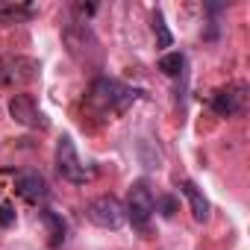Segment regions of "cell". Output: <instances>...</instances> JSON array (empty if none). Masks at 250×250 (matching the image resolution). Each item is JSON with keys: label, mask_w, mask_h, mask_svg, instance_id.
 Here are the masks:
<instances>
[{"label": "cell", "mask_w": 250, "mask_h": 250, "mask_svg": "<svg viewBox=\"0 0 250 250\" xmlns=\"http://www.w3.org/2000/svg\"><path fill=\"white\" fill-rule=\"evenodd\" d=\"M56 171L62 180L74 183V186H85L88 180H94V168H85L77 156V147L71 142V136H62L56 145Z\"/></svg>", "instance_id": "cell-1"}, {"label": "cell", "mask_w": 250, "mask_h": 250, "mask_svg": "<svg viewBox=\"0 0 250 250\" xmlns=\"http://www.w3.org/2000/svg\"><path fill=\"white\" fill-rule=\"evenodd\" d=\"M39 77V62L30 56H0V85L15 88Z\"/></svg>", "instance_id": "cell-2"}, {"label": "cell", "mask_w": 250, "mask_h": 250, "mask_svg": "<svg viewBox=\"0 0 250 250\" xmlns=\"http://www.w3.org/2000/svg\"><path fill=\"white\" fill-rule=\"evenodd\" d=\"M85 215L94 227H103V229H118L127 221V212H124L121 200L112 197V194H103V197H94L88 206H85Z\"/></svg>", "instance_id": "cell-3"}, {"label": "cell", "mask_w": 250, "mask_h": 250, "mask_svg": "<svg viewBox=\"0 0 250 250\" xmlns=\"http://www.w3.org/2000/svg\"><path fill=\"white\" fill-rule=\"evenodd\" d=\"M153 209H156V197L150 191V186L145 180H136L133 188H130V197H127V218L136 224V227H147V221L153 218Z\"/></svg>", "instance_id": "cell-4"}, {"label": "cell", "mask_w": 250, "mask_h": 250, "mask_svg": "<svg viewBox=\"0 0 250 250\" xmlns=\"http://www.w3.org/2000/svg\"><path fill=\"white\" fill-rule=\"evenodd\" d=\"M136 94H139V91L121 85V83H115V80H106V77L94 80V85H91V100L100 103V106H115V109H124L127 103H133Z\"/></svg>", "instance_id": "cell-5"}, {"label": "cell", "mask_w": 250, "mask_h": 250, "mask_svg": "<svg viewBox=\"0 0 250 250\" xmlns=\"http://www.w3.org/2000/svg\"><path fill=\"white\" fill-rule=\"evenodd\" d=\"M62 39H65L68 53L77 56V59H88V50L97 53V39H94V33L85 24H68L65 33H62Z\"/></svg>", "instance_id": "cell-6"}, {"label": "cell", "mask_w": 250, "mask_h": 250, "mask_svg": "<svg viewBox=\"0 0 250 250\" xmlns=\"http://www.w3.org/2000/svg\"><path fill=\"white\" fill-rule=\"evenodd\" d=\"M9 115H12V121L24 124V127H47L44 115L39 112V106L30 94H15L9 100Z\"/></svg>", "instance_id": "cell-7"}, {"label": "cell", "mask_w": 250, "mask_h": 250, "mask_svg": "<svg viewBox=\"0 0 250 250\" xmlns=\"http://www.w3.org/2000/svg\"><path fill=\"white\" fill-rule=\"evenodd\" d=\"M244 85H229V88H218L215 94H212V109L218 112V115H224V118H229V115H238L241 109H244Z\"/></svg>", "instance_id": "cell-8"}, {"label": "cell", "mask_w": 250, "mask_h": 250, "mask_svg": "<svg viewBox=\"0 0 250 250\" xmlns=\"http://www.w3.org/2000/svg\"><path fill=\"white\" fill-rule=\"evenodd\" d=\"M15 188L21 197L27 200H44L47 197V180L39 174V171H24L15 177Z\"/></svg>", "instance_id": "cell-9"}, {"label": "cell", "mask_w": 250, "mask_h": 250, "mask_svg": "<svg viewBox=\"0 0 250 250\" xmlns=\"http://www.w3.org/2000/svg\"><path fill=\"white\" fill-rule=\"evenodd\" d=\"M183 194H186V200H188V206H191L194 221H206V218H209V200L203 197V191H200L191 180H183Z\"/></svg>", "instance_id": "cell-10"}, {"label": "cell", "mask_w": 250, "mask_h": 250, "mask_svg": "<svg viewBox=\"0 0 250 250\" xmlns=\"http://www.w3.org/2000/svg\"><path fill=\"white\" fill-rule=\"evenodd\" d=\"M42 221H44L47 229H50V247H59V244L65 241V221H62L56 212H50V209H42Z\"/></svg>", "instance_id": "cell-11"}, {"label": "cell", "mask_w": 250, "mask_h": 250, "mask_svg": "<svg viewBox=\"0 0 250 250\" xmlns=\"http://www.w3.org/2000/svg\"><path fill=\"white\" fill-rule=\"evenodd\" d=\"M27 18H33V9L30 6L0 3V24H18V21H27Z\"/></svg>", "instance_id": "cell-12"}, {"label": "cell", "mask_w": 250, "mask_h": 250, "mask_svg": "<svg viewBox=\"0 0 250 250\" xmlns=\"http://www.w3.org/2000/svg\"><path fill=\"white\" fill-rule=\"evenodd\" d=\"M183 65H186V59H183V53H165V56L159 59V71H162L165 77H180V71H183Z\"/></svg>", "instance_id": "cell-13"}, {"label": "cell", "mask_w": 250, "mask_h": 250, "mask_svg": "<svg viewBox=\"0 0 250 250\" xmlns=\"http://www.w3.org/2000/svg\"><path fill=\"white\" fill-rule=\"evenodd\" d=\"M15 224V209L12 203H0V227H12Z\"/></svg>", "instance_id": "cell-14"}, {"label": "cell", "mask_w": 250, "mask_h": 250, "mask_svg": "<svg viewBox=\"0 0 250 250\" xmlns=\"http://www.w3.org/2000/svg\"><path fill=\"white\" fill-rule=\"evenodd\" d=\"M156 203H159V209H162V215H165V218H174V215H177V200H174V197H168V194H165V197H159Z\"/></svg>", "instance_id": "cell-15"}, {"label": "cell", "mask_w": 250, "mask_h": 250, "mask_svg": "<svg viewBox=\"0 0 250 250\" xmlns=\"http://www.w3.org/2000/svg\"><path fill=\"white\" fill-rule=\"evenodd\" d=\"M156 33H159V44H162V47H168V44H171V33L165 30V21H162V15H159V12H156Z\"/></svg>", "instance_id": "cell-16"}]
</instances>
